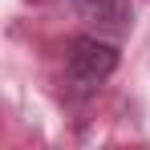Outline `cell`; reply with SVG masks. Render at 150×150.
<instances>
[{
  "label": "cell",
  "mask_w": 150,
  "mask_h": 150,
  "mask_svg": "<svg viewBox=\"0 0 150 150\" xmlns=\"http://www.w3.org/2000/svg\"><path fill=\"white\" fill-rule=\"evenodd\" d=\"M114 69H118V49L110 41H98V37H77L65 53V77L81 93L98 89Z\"/></svg>",
  "instance_id": "1"
},
{
  "label": "cell",
  "mask_w": 150,
  "mask_h": 150,
  "mask_svg": "<svg viewBox=\"0 0 150 150\" xmlns=\"http://www.w3.org/2000/svg\"><path fill=\"white\" fill-rule=\"evenodd\" d=\"M69 4L101 37H122L130 28V0H69Z\"/></svg>",
  "instance_id": "2"
}]
</instances>
